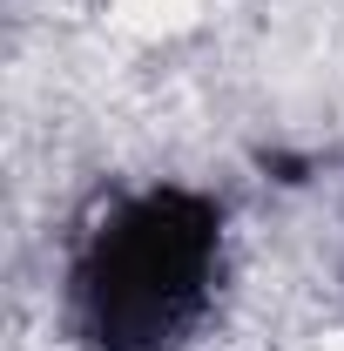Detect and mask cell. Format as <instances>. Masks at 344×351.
Wrapping results in <instances>:
<instances>
[{
  "label": "cell",
  "mask_w": 344,
  "mask_h": 351,
  "mask_svg": "<svg viewBox=\"0 0 344 351\" xmlns=\"http://www.w3.org/2000/svg\"><path fill=\"white\" fill-rule=\"evenodd\" d=\"M223 284V203L182 182L135 189L82 230L68 317L88 351H175Z\"/></svg>",
  "instance_id": "cell-1"
}]
</instances>
